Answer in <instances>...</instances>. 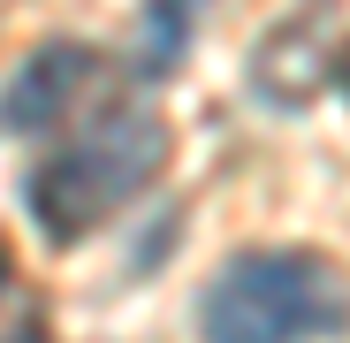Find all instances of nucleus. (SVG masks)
Here are the masks:
<instances>
[{
  "mask_svg": "<svg viewBox=\"0 0 350 343\" xmlns=\"http://www.w3.org/2000/svg\"><path fill=\"white\" fill-rule=\"evenodd\" d=\"M160 168H167V123L152 107H114V114H99L92 130H77L62 153L38 160L31 221L46 229V244H77L107 214H122Z\"/></svg>",
  "mask_w": 350,
  "mask_h": 343,
  "instance_id": "nucleus-1",
  "label": "nucleus"
},
{
  "mask_svg": "<svg viewBox=\"0 0 350 343\" xmlns=\"http://www.w3.org/2000/svg\"><path fill=\"white\" fill-rule=\"evenodd\" d=\"M206 343H327L350 328V282L320 252H244L198 298Z\"/></svg>",
  "mask_w": 350,
  "mask_h": 343,
  "instance_id": "nucleus-2",
  "label": "nucleus"
},
{
  "mask_svg": "<svg viewBox=\"0 0 350 343\" xmlns=\"http://www.w3.org/2000/svg\"><path fill=\"white\" fill-rule=\"evenodd\" d=\"M84 77H92V53H84V46H69V38L38 46L31 62L8 77V92H0V130L46 138V123H62V114H69V99L84 92Z\"/></svg>",
  "mask_w": 350,
  "mask_h": 343,
  "instance_id": "nucleus-3",
  "label": "nucleus"
},
{
  "mask_svg": "<svg viewBox=\"0 0 350 343\" xmlns=\"http://www.w3.org/2000/svg\"><path fill=\"white\" fill-rule=\"evenodd\" d=\"M183 46H191V0H152L145 8V77L175 69Z\"/></svg>",
  "mask_w": 350,
  "mask_h": 343,
  "instance_id": "nucleus-4",
  "label": "nucleus"
},
{
  "mask_svg": "<svg viewBox=\"0 0 350 343\" xmlns=\"http://www.w3.org/2000/svg\"><path fill=\"white\" fill-rule=\"evenodd\" d=\"M342 92H350V46H342Z\"/></svg>",
  "mask_w": 350,
  "mask_h": 343,
  "instance_id": "nucleus-5",
  "label": "nucleus"
},
{
  "mask_svg": "<svg viewBox=\"0 0 350 343\" xmlns=\"http://www.w3.org/2000/svg\"><path fill=\"white\" fill-rule=\"evenodd\" d=\"M0 282H8V252H0Z\"/></svg>",
  "mask_w": 350,
  "mask_h": 343,
  "instance_id": "nucleus-6",
  "label": "nucleus"
}]
</instances>
